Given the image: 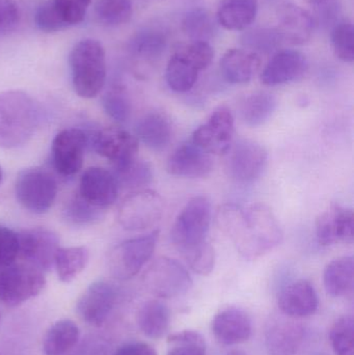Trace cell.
<instances>
[{
  "label": "cell",
  "instance_id": "23",
  "mask_svg": "<svg viewBox=\"0 0 354 355\" xmlns=\"http://www.w3.org/2000/svg\"><path fill=\"white\" fill-rule=\"evenodd\" d=\"M220 72L228 83L243 85L255 76L261 67L259 54L247 49H229L220 60Z\"/></svg>",
  "mask_w": 354,
  "mask_h": 355
},
{
  "label": "cell",
  "instance_id": "51",
  "mask_svg": "<svg viewBox=\"0 0 354 355\" xmlns=\"http://www.w3.org/2000/svg\"><path fill=\"white\" fill-rule=\"evenodd\" d=\"M306 3L309 4V6H321V4L326 3V2L330 1V0H303Z\"/></svg>",
  "mask_w": 354,
  "mask_h": 355
},
{
  "label": "cell",
  "instance_id": "45",
  "mask_svg": "<svg viewBox=\"0 0 354 355\" xmlns=\"http://www.w3.org/2000/svg\"><path fill=\"white\" fill-rule=\"evenodd\" d=\"M66 213L69 220L79 225L94 223L101 217V210L85 202L79 194L71 200Z\"/></svg>",
  "mask_w": 354,
  "mask_h": 355
},
{
  "label": "cell",
  "instance_id": "41",
  "mask_svg": "<svg viewBox=\"0 0 354 355\" xmlns=\"http://www.w3.org/2000/svg\"><path fill=\"white\" fill-rule=\"evenodd\" d=\"M103 106L108 116L118 123L128 121L131 116V102L126 89L114 87L105 94Z\"/></svg>",
  "mask_w": 354,
  "mask_h": 355
},
{
  "label": "cell",
  "instance_id": "31",
  "mask_svg": "<svg viewBox=\"0 0 354 355\" xmlns=\"http://www.w3.org/2000/svg\"><path fill=\"white\" fill-rule=\"evenodd\" d=\"M89 252L85 246L60 248L56 252L54 266L62 283H71L87 267Z\"/></svg>",
  "mask_w": 354,
  "mask_h": 355
},
{
  "label": "cell",
  "instance_id": "37",
  "mask_svg": "<svg viewBox=\"0 0 354 355\" xmlns=\"http://www.w3.org/2000/svg\"><path fill=\"white\" fill-rule=\"evenodd\" d=\"M116 170L118 185L129 189L139 190V188L149 185L153 180V172L150 164L137 158Z\"/></svg>",
  "mask_w": 354,
  "mask_h": 355
},
{
  "label": "cell",
  "instance_id": "29",
  "mask_svg": "<svg viewBox=\"0 0 354 355\" xmlns=\"http://www.w3.org/2000/svg\"><path fill=\"white\" fill-rule=\"evenodd\" d=\"M170 310L159 300L145 302L137 313V324L150 339L163 337L170 327Z\"/></svg>",
  "mask_w": 354,
  "mask_h": 355
},
{
  "label": "cell",
  "instance_id": "1",
  "mask_svg": "<svg viewBox=\"0 0 354 355\" xmlns=\"http://www.w3.org/2000/svg\"><path fill=\"white\" fill-rule=\"evenodd\" d=\"M216 221L245 260L264 256L283 240L278 219L272 209L261 202L249 207L224 205L218 209Z\"/></svg>",
  "mask_w": 354,
  "mask_h": 355
},
{
  "label": "cell",
  "instance_id": "12",
  "mask_svg": "<svg viewBox=\"0 0 354 355\" xmlns=\"http://www.w3.org/2000/svg\"><path fill=\"white\" fill-rule=\"evenodd\" d=\"M19 254L27 265L39 270H48L54 265L60 248L57 235L44 227L24 230L18 235Z\"/></svg>",
  "mask_w": 354,
  "mask_h": 355
},
{
  "label": "cell",
  "instance_id": "19",
  "mask_svg": "<svg viewBox=\"0 0 354 355\" xmlns=\"http://www.w3.org/2000/svg\"><path fill=\"white\" fill-rule=\"evenodd\" d=\"M278 33L284 42L293 45H303L311 40L315 29V22L311 12L305 8L284 2L276 10Z\"/></svg>",
  "mask_w": 354,
  "mask_h": 355
},
{
  "label": "cell",
  "instance_id": "53",
  "mask_svg": "<svg viewBox=\"0 0 354 355\" xmlns=\"http://www.w3.org/2000/svg\"><path fill=\"white\" fill-rule=\"evenodd\" d=\"M2 177H3V174H2V170L1 168H0V183H1Z\"/></svg>",
  "mask_w": 354,
  "mask_h": 355
},
{
  "label": "cell",
  "instance_id": "17",
  "mask_svg": "<svg viewBox=\"0 0 354 355\" xmlns=\"http://www.w3.org/2000/svg\"><path fill=\"white\" fill-rule=\"evenodd\" d=\"M118 188L116 175L105 168H89L81 176L79 196L91 206L103 210L116 202Z\"/></svg>",
  "mask_w": 354,
  "mask_h": 355
},
{
  "label": "cell",
  "instance_id": "25",
  "mask_svg": "<svg viewBox=\"0 0 354 355\" xmlns=\"http://www.w3.org/2000/svg\"><path fill=\"white\" fill-rule=\"evenodd\" d=\"M135 133L137 139L156 152L164 151L172 139V127L170 120L157 112L145 114L137 122Z\"/></svg>",
  "mask_w": 354,
  "mask_h": 355
},
{
  "label": "cell",
  "instance_id": "2",
  "mask_svg": "<svg viewBox=\"0 0 354 355\" xmlns=\"http://www.w3.org/2000/svg\"><path fill=\"white\" fill-rule=\"evenodd\" d=\"M39 123L37 105L21 91L0 93V148L12 149L28 143Z\"/></svg>",
  "mask_w": 354,
  "mask_h": 355
},
{
  "label": "cell",
  "instance_id": "4",
  "mask_svg": "<svg viewBox=\"0 0 354 355\" xmlns=\"http://www.w3.org/2000/svg\"><path fill=\"white\" fill-rule=\"evenodd\" d=\"M211 218V202L206 196H195L185 205L170 234L172 243L181 254H186L207 242Z\"/></svg>",
  "mask_w": 354,
  "mask_h": 355
},
{
  "label": "cell",
  "instance_id": "18",
  "mask_svg": "<svg viewBox=\"0 0 354 355\" xmlns=\"http://www.w3.org/2000/svg\"><path fill=\"white\" fill-rule=\"evenodd\" d=\"M211 154L193 141L179 146L168 157V172L172 176L182 178L207 177L213 170Z\"/></svg>",
  "mask_w": 354,
  "mask_h": 355
},
{
  "label": "cell",
  "instance_id": "13",
  "mask_svg": "<svg viewBox=\"0 0 354 355\" xmlns=\"http://www.w3.org/2000/svg\"><path fill=\"white\" fill-rule=\"evenodd\" d=\"M118 297L116 285L108 282H96L79 298L77 313L91 327H102L112 314Z\"/></svg>",
  "mask_w": 354,
  "mask_h": 355
},
{
  "label": "cell",
  "instance_id": "8",
  "mask_svg": "<svg viewBox=\"0 0 354 355\" xmlns=\"http://www.w3.org/2000/svg\"><path fill=\"white\" fill-rule=\"evenodd\" d=\"M46 286L43 272L30 265H10L0 270V302L17 306L39 295Z\"/></svg>",
  "mask_w": 354,
  "mask_h": 355
},
{
  "label": "cell",
  "instance_id": "42",
  "mask_svg": "<svg viewBox=\"0 0 354 355\" xmlns=\"http://www.w3.org/2000/svg\"><path fill=\"white\" fill-rule=\"evenodd\" d=\"M177 53L188 60L199 71L205 70L211 64L214 58V50L208 42L191 41L181 46Z\"/></svg>",
  "mask_w": 354,
  "mask_h": 355
},
{
  "label": "cell",
  "instance_id": "15",
  "mask_svg": "<svg viewBox=\"0 0 354 355\" xmlns=\"http://www.w3.org/2000/svg\"><path fill=\"white\" fill-rule=\"evenodd\" d=\"M94 150L118 168L136 158L139 139L118 127H106L98 131L93 139Z\"/></svg>",
  "mask_w": 354,
  "mask_h": 355
},
{
  "label": "cell",
  "instance_id": "21",
  "mask_svg": "<svg viewBox=\"0 0 354 355\" xmlns=\"http://www.w3.org/2000/svg\"><path fill=\"white\" fill-rule=\"evenodd\" d=\"M212 333L220 343L224 345H237L245 343L253 333V323L242 309H224L215 315L211 323Z\"/></svg>",
  "mask_w": 354,
  "mask_h": 355
},
{
  "label": "cell",
  "instance_id": "3",
  "mask_svg": "<svg viewBox=\"0 0 354 355\" xmlns=\"http://www.w3.org/2000/svg\"><path fill=\"white\" fill-rule=\"evenodd\" d=\"M71 76L75 93L85 99L97 97L105 85L106 54L97 40L85 39L70 53Z\"/></svg>",
  "mask_w": 354,
  "mask_h": 355
},
{
  "label": "cell",
  "instance_id": "40",
  "mask_svg": "<svg viewBox=\"0 0 354 355\" xmlns=\"http://www.w3.org/2000/svg\"><path fill=\"white\" fill-rule=\"evenodd\" d=\"M333 50L339 60L344 62L354 60V28L351 21L339 22L330 33Z\"/></svg>",
  "mask_w": 354,
  "mask_h": 355
},
{
  "label": "cell",
  "instance_id": "10",
  "mask_svg": "<svg viewBox=\"0 0 354 355\" xmlns=\"http://www.w3.org/2000/svg\"><path fill=\"white\" fill-rule=\"evenodd\" d=\"M267 160V151L261 144L241 139L229 150L227 172L236 183L251 184L262 176Z\"/></svg>",
  "mask_w": 354,
  "mask_h": 355
},
{
  "label": "cell",
  "instance_id": "50",
  "mask_svg": "<svg viewBox=\"0 0 354 355\" xmlns=\"http://www.w3.org/2000/svg\"><path fill=\"white\" fill-rule=\"evenodd\" d=\"M114 355H158L155 348L143 342H134L122 346Z\"/></svg>",
  "mask_w": 354,
  "mask_h": 355
},
{
  "label": "cell",
  "instance_id": "20",
  "mask_svg": "<svg viewBox=\"0 0 354 355\" xmlns=\"http://www.w3.org/2000/svg\"><path fill=\"white\" fill-rule=\"evenodd\" d=\"M308 70V60L297 50H281L270 58L262 71L261 81L269 87L286 85L297 80Z\"/></svg>",
  "mask_w": 354,
  "mask_h": 355
},
{
  "label": "cell",
  "instance_id": "30",
  "mask_svg": "<svg viewBox=\"0 0 354 355\" xmlns=\"http://www.w3.org/2000/svg\"><path fill=\"white\" fill-rule=\"evenodd\" d=\"M79 339V329L73 321L60 320L54 323L44 338L46 355H64L70 352Z\"/></svg>",
  "mask_w": 354,
  "mask_h": 355
},
{
  "label": "cell",
  "instance_id": "43",
  "mask_svg": "<svg viewBox=\"0 0 354 355\" xmlns=\"http://www.w3.org/2000/svg\"><path fill=\"white\" fill-rule=\"evenodd\" d=\"M191 270L200 275H209L215 266V252L209 242L183 254Z\"/></svg>",
  "mask_w": 354,
  "mask_h": 355
},
{
  "label": "cell",
  "instance_id": "14",
  "mask_svg": "<svg viewBox=\"0 0 354 355\" xmlns=\"http://www.w3.org/2000/svg\"><path fill=\"white\" fill-rule=\"evenodd\" d=\"M89 137L78 128L64 129L54 137L52 158L54 166L64 176L77 174L83 166Z\"/></svg>",
  "mask_w": 354,
  "mask_h": 355
},
{
  "label": "cell",
  "instance_id": "32",
  "mask_svg": "<svg viewBox=\"0 0 354 355\" xmlns=\"http://www.w3.org/2000/svg\"><path fill=\"white\" fill-rule=\"evenodd\" d=\"M199 73L191 62L175 52L166 66V83L176 93H186L195 87Z\"/></svg>",
  "mask_w": 354,
  "mask_h": 355
},
{
  "label": "cell",
  "instance_id": "48",
  "mask_svg": "<svg viewBox=\"0 0 354 355\" xmlns=\"http://www.w3.org/2000/svg\"><path fill=\"white\" fill-rule=\"evenodd\" d=\"M341 6L338 0H330L321 6H316L313 16L315 27L332 31L339 22H341Z\"/></svg>",
  "mask_w": 354,
  "mask_h": 355
},
{
  "label": "cell",
  "instance_id": "26",
  "mask_svg": "<svg viewBox=\"0 0 354 355\" xmlns=\"http://www.w3.org/2000/svg\"><path fill=\"white\" fill-rule=\"evenodd\" d=\"M257 0H220L216 21L228 31H243L255 21Z\"/></svg>",
  "mask_w": 354,
  "mask_h": 355
},
{
  "label": "cell",
  "instance_id": "24",
  "mask_svg": "<svg viewBox=\"0 0 354 355\" xmlns=\"http://www.w3.org/2000/svg\"><path fill=\"white\" fill-rule=\"evenodd\" d=\"M305 329L294 321L274 323L265 334V347L268 355H294L305 340Z\"/></svg>",
  "mask_w": 354,
  "mask_h": 355
},
{
  "label": "cell",
  "instance_id": "47",
  "mask_svg": "<svg viewBox=\"0 0 354 355\" xmlns=\"http://www.w3.org/2000/svg\"><path fill=\"white\" fill-rule=\"evenodd\" d=\"M19 256L18 234L0 225V269L14 264Z\"/></svg>",
  "mask_w": 354,
  "mask_h": 355
},
{
  "label": "cell",
  "instance_id": "22",
  "mask_svg": "<svg viewBox=\"0 0 354 355\" xmlns=\"http://www.w3.org/2000/svg\"><path fill=\"white\" fill-rule=\"evenodd\" d=\"M278 304L280 310L290 318H305L315 314L319 300L314 286L301 279L283 288Z\"/></svg>",
  "mask_w": 354,
  "mask_h": 355
},
{
  "label": "cell",
  "instance_id": "6",
  "mask_svg": "<svg viewBox=\"0 0 354 355\" xmlns=\"http://www.w3.org/2000/svg\"><path fill=\"white\" fill-rule=\"evenodd\" d=\"M15 192L23 208L35 214H43L55 202L57 183L52 175L43 168H27L17 177Z\"/></svg>",
  "mask_w": 354,
  "mask_h": 355
},
{
  "label": "cell",
  "instance_id": "16",
  "mask_svg": "<svg viewBox=\"0 0 354 355\" xmlns=\"http://www.w3.org/2000/svg\"><path fill=\"white\" fill-rule=\"evenodd\" d=\"M316 237L322 246L343 242L353 243L354 239L353 211L338 204H333L316 221Z\"/></svg>",
  "mask_w": 354,
  "mask_h": 355
},
{
  "label": "cell",
  "instance_id": "5",
  "mask_svg": "<svg viewBox=\"0 0 354 355\" xmlns=\"http://www.w3.org/2000/svg\"><path fill=\"white\" fill-rule=\"evenodd\" d=\"M159 231L126 240L110 252L108 266L110 273L120 281L134 277L153 256Z\"/></svg>",
  "mask_w": 354,
  "mask_h": 355
},
{
  "label": "cell",
  "instance_id": "38",
  "mask_svg": "<svg viewBox=\"0 0 354 355\" xmlns=\"http://www.w3.org/2000/svg\"><path fill=\"white\" fill-rule=\"evenodd\" d=\"M168 355H206L203 336L195 331H182L168 337Z\"/></svg>",
  "mask_w": 354,
  "mask_h": 355
},
{
  "label": "cell",
  "instance_id": "49",
  "mask_svg": "<svg viewBox=\"0 0 354 355\" xmlns=\"http://www.w3.org/2000/svg\"><path fill=\"white\" fill-rule=\"evenodd\" d=\"M20 18V8L15 0H0V35L14 31Z\"/></svg>",
  "mask_w": 354,
  "mask_h": 355
},
{
  "label": "cell",
  "instance_id": "34",
  "mask_svg": "<svg viewBox=\"0 0 354 355\" xmlns=\"http://www.w3.org/2000/svg\"><path fill=\"white\" fill-rule=\"evenodd\" d=\"M168 45L163 31L145 28L137 33L130 42V50L134 55L147 60L159 58Z\"/></svg>",
  "mask_w": 354,
  "mask_h": 355
},
{
  "label": "cell",
  "instance_id": "33",
  "mask_svg": "<svg viewBox=\"0 0 354 355\" xmlns=\"http://www.w3.org/2000/svg\"><path fill=\"white\" fill-rule=\"evenodd\" d=\"M182 31L191 41L208 42L215 35L218 27L207 10L197 8L189 10L183 17Z\"/></svg>",
  "mask_w": 354,
  "mask_h": 355
},
{
  "label": "cell",
  "instance_id": "9",
  "mask_svg": "<svg viewBox=\"0 0 354 355\" xmlns=\"http://www.w3.org/2000/svg\"><path fill=\"white\" fill-rule=\"evenodd\" d=\"M145 287L159 298L184 295L193 287V279L178 261L160 257L152 263L143 275Z\"/></svg>",
  "mask_w": 354,
  "mask_h": 355
},
{
  "label": "cell",
  "instance_id": "39",
  "mask_svg": "<svg viewBox=\"0 0 354 355\" xmlns=\"http://www.w3.org/2000/svg\"><path fill=\"white\" fill-rule=\"evenodd\" d=\"M330 344L336 355H354V320L340 317L330 329Z\"/></svg>",
  "mask_w": 354,
  "mask_h": 355
},
{
  "label": "cell",
  "instance_id": "7",
  "mask_svg": "<svg viewBox=\"0 0 354 355\" xmlns=\"http://www.w3.org/2000/svg\"><path fill=\"white\" fill-rule=\"evenodd\" d=\"M163 212L164 202L159 193L151 189L135 190L121 202L118 221L127 231H141L154 227Z\"/></svg>",
  "mask_w": 354,
  "mask_h": 355
},
{
  "label": "cell",
  "instance_id": "27",
  "mask_svg": "<svg viewBox=\"0 0 354 355\" xmlns=\"http://www.w3.org/2000/svg\"><path fill=\"white\" fill-rule=\"evenodd\" d=\"M324 283L328 295L333 297L351 295L354 288L353 257H341L332 261L324 269Z\"/></svg>",
  "mask_w": 354,
  "mask_h": 355
},
{
  "label": "cell",
  "instance_id": "44",
  "mask_svg": "<svg viewBox=\"0 0 354 355\" xmlns=\"http://www.w3.org/2000/svg\"><path fill=\"white\" fill-rule=\"evenodd\" d=\"M37 28L45 33H57L69 28L54 6L53 0H47L37 8L35 15Z\"/></svg>",
  "mask_w": 354,
  "mask_h": 355
},
{
  "label": "cell",
  "instance_id": "52",
  "mask_svg": "<svg viewBox=\"0 0 354 355\" xmlns=\"http://www.w3.org/2000/svg\"><path fill=\"white\" fill-rule=\"evenodd\" d=\"M228 355H247V354H245V352H231V354H229Z\"/></svg>",
  "mask_w": 354,
  "mask_h": 355
},
{
  "label": "cell",
  "instance_id": "36",
  "mask_svg": "<svg viewBox=\"0 0 354 355\" xmlns=\"http://www.w3.org/2000/svg\"><path fill=\"white\" fill-rule=\"evenodd\" d=\"M98 21L105 26L126 24L133 14L131 0H97L95 6Z\"/></svg>",
  "mask_w": 354,
  "mask_h": 355
},
{
  "label": "cell",
  "instance_id": "35",
  "mask_svg": "<svg viewBox=\"0 0 354 355\" xmlns=\"http://www.w3.org/2000/svg\"><path fill=\"white\" fill-rule=\"evenodd\" d=\"M240 43L245 49L255 53L269 54L278 51L284 43L282 35L276 28L259 27L245 31L240 37Z\"/></svg>",
  "mask_w": 354,
  "mask_h": 355
},
{
  "label": "cell",
  "instance_id": "11",
  "mask_svg": "<svg viewBox=\"0 0 354 355\" xmlns=\"http://www.w3.org/2000/svg\"><path fill=\"white\" fill-rule=\"evenodd\" d=\"M234 133L235 121L232 112L226 106H220L204 124L195 129L191 141L209 154L222 155L230 150Z\"/></svg>",
  "mask_w": 354,
  "mask_h": 355
},
{
  "label": "cell",
  "instance_id": "28",
  "mask_svg": "<svg viewBox=\"0 0 354 355\" xmlns=\"http://www.w3.org/2000/svg\"><path fill=\"white\" fill-rule=\"evenodd\" d=\"M276 106L278 101L272 94L256 92L241 102L239 108L241 120L249 127L262 126L272 118Z\"/></svg>",
  "mask_w": 354,
  "mask_h": 355
},
{
  "label": "cell",
  "instance_id": "46",
  "mask_svg": "<svg viewBox=\"0 0 354 355\" xmlns=\"http://www.w3.org/2000/svg\"><path fill=\"white\" fill-rule=\"evenodd\" d=\"M56 10L69 27L82 22L91 0H53Z\"/></svg>",
  "mask_w": 354,
  "mask_h": 355
}]
</instances>
